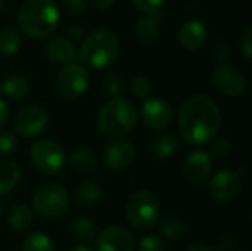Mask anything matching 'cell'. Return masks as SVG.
Returning <instances> with one entry per match:
<instances>
[{"instance_id": "1", "label": "cell", "mask_w": 252, "mask_h": 251, "mask_svg": "<svg viewBox=\"0 0 252 251\" xmlns=\"http://www.w3.org/2000/svg\"><path fill=\"white\" fill-rule=\"evenodd\" d=\"M221 124L217 102L207 95L189 96L179 112V130L189 145H202L214 139Z\"/></svg>"}, {"instance_id": "2", "label": "cell", "mask_w": 252, "mask_h": 251, "mask_svg": "<svg viewBox=\"0 0 252 251\" xmlns=\"http://www.w3.org/2000/svg\"><path fill=\"white\" fill-rule=\"evenodd\" d=\"M59 19L61 12L55 0H25L18 12L19 30L34 40L50 36Z\"/></svg>"}, {"instance_id": "3", "label": "cell", "mask_w": 252, "mask_h": 251, "mask_svg": "<svg viewBox=\"0 0 252 251\" xmlns=\"http://www.w3.org/2000/svg\"><path fill=\"white\" fill-rule=\"evenodd\" d=\"M97 129L106 138H123L137 124V111L131 102L123 98H112L97 112Z\"/></svg>"}, {"instance_id": "4", "label": "cell", "mask_w": 252, "mask_h": 251, "mask_svg": "<svg viewBox=\"0 0 252 251\" xmlns=\"http://www.w3.org/2000/svg\"><path fill=\"white\" fill-rule=\"evenodd\" d=\"M120 53V40L109 28L92 31L80 47V58L93 68H106L114 64Z\"/></svg>"}, {"instance_id": "5", "label": "cell", "mask_w": 252, "mask_h": 251, "mask_svg": "<svg viewBox=\"0 0 252 251\" xmlns=\"http://www.w3.org/2000/svg\"><path fill=\"white\" fill-rule=\"evenodd\" d=\"M126 216L131 226L142 231L152 229L159 220L158 198L145 189L131 194L126 204Z\"/></svg>"}, {"instance_id": "6", "label": "cell", "mask_w": 252, "mask_h": 251, "mask_svg": "<svg viewBox=\"0 0 252 251\" xmlns=\"http://www.w3.org/2000/svg\"><path fill=\"white\" fill-rule=\"evenodd\" d=\"M69 204L66 189L59 183H46L37 189L32 198V207L44 219H55L65 213Z\"/></svg>"}, {"instance_id": "7", "label": "cell", "mask_w": 252, "mask_h": 251, "mask_svg": "<svg viewBox=\"0 0 252 251\" xmlns=\"http://www.w3.org/2000/svg\"><path fill=\"white\" fill-rule=\"evenodd\" d=\"M32 164L44 175H56L65 164L63 148L50 139H40L31 146Z\"/></svg>"}, {"instance_id": "8", "label": "cell", "mask_w": 252, "mask_h": 251, "mask_svg": "<svg viewBox=\"0 0 252 251\" xmlns=\"http://www.w3.org/2000/svg\"><path fill=\"white\" fill-rule=\"evenodd\" d=\"M90 74L86 67L80 64H66L58 74V90L65 99L80 98L89 87Z\"/></svg>"}, {"instance_id": "9", "label": "cell", "mask_w": 252, "mask_h": 251, "mask_svg": "<svg viewBox=\"0 0 252 251\" xmlns=\"http://www.w3.org/2000/svg\"><path fill=\"white\" fill-rule=\"evenodd\" d=\"M244 170H220L210 182L211 198L219 204L230 203L241 191Z\"/></svg>"}, {"instance_id": "10", "label": "cell", "mask_w": 252, "mask_h": 251, "mask_svg": "<svg viewBox=\"0 0 252 251\" xmlns=\"http://www.w3.org/2000/svg\"><path fill=\"white\" fill-rule=\"evenodd\" d=\"M49 126L47 112L37 105H27L18 111L15 117V129L24 138H35Z\"/></svg>"}, {"instance_id": "11", "label": "cell", "mask_w": 252, "mask_h": 251, "mask_svg": "<svg viewBox=\"0 0 252 251\" xmlns=\"http://www.w3.org/2000/svg\"><path fill=\"white\" fill-rule=\"evenodd\" d=\"M214 87L226 96H241L248 86L245 74L235 65L223 64L213 72Z\"/></svg>"}, {"instance_id": "12", "label": "cell", "mask_w": 252, "mask_h": 251, "mask_svg": "<svg viewBox=\"0 0 252 251\" xmlns=\"http://www.w3.org/2000/svg\"><path fill=\"white\" fill-rule=\"evenodd\" d=\"M140 118L152 130H164L173 121V107L161 98H146L140 108Z\"/></svg>"}, {"instance_id": "13", "label": "cell", "mask_w": 252, "mask_h": 251, "mask_svg": "<svg viewBox=\"0 0 252 251\" xmlns=\"http://www.w3.org/2000/svg\"><path fill=\"white\" fill-rule=\"evenodd\" d=\"M211 173V155L205 151L190 152L182 166V176L190 185L204 183Z\"/></svg>"}, {"instance_id": "14", "label": "cell", "mask_w": 252, "mask_h": 251, "mask_svg": "<svg viewBox=\"0 0 252 251\" xmlns=\"http://www.w3.org/2000/svg\"><path fill=\"white\" fill-rule=\"evenodd\" d=\"M97 251H134L136 241L131 232L123 226H109L96 240Z\"/></svg>"}, {"instance_id": "15", "label": "cell", "mask_w": 252, "mask_h": 251, "mask_svg": "<svg viewBox=\"0 0 252 251\" xmlns=\"http://www.w3.org/2000/svg\"><path fill=\"white\" fill-rule=\"evenodd\" d=\"M136 160V148L128 141H117L103 151V161L108 169L121 172L128 169Z\"/></svg>"}, {"instance_id": "16", "label": "cell", "mask_w": 252, "mask_h": 251, "mask_svg": "<svg viewBox=\"0 0 252 251\" xmlns=\"http://www.w3.org/2000/svg\"><path fill=\"white\" fill-rule=\"evenodd\" d=\"M177 40L180 46L189 52L199 50L205 46L208 40V28L204 22L198 19H189L180 25Z\"/></svg>"}, {"instance_id": "17", "label": "cell", "mask_w": 252, "mask_h": 251, "mask_svg": "<svg viewBox=\"0 0 252 251\" xmlns=\"http://www.w3.org/2000/svg\"><path fill=\"white\" fill-rule=\"evenodd\" d=\"M46 56L56 64H72L77 59L74 43L65 37H53L46 44Z\"/></svg>"}, {"instance_id": "18", "label": "cell", "mask_w": 252, "mask_h": 251, "mask_svg": "<svg viewBox=\"0 0 252 251\" xmlns=\"http://www.w3.org/2000/svg\"><path fill=\"white\" fill-rule=\"evenodd\" d=\"M164 22V13L157 12L152 15H145L136 22V37L142 43H154L161 31V25Z\"/></svg>"}, {"instance_id": "19", "label": "cell", "mask_w": 252, "mask_h": 251, "mask_svg": "<svg viewBox=\"0 0 252 251\" xmlns=\"http://www.w3.org/2000/svg\"><path fill=\"white\" fill-rule=\"evenodd\" d=\"M179 149V139L174 135H161L152 139L149 143V152L154 158L167 160L171 158Z\"/></svg>"}, {"instance_id": "20", "label": "cell", "mask_w": 252, "mask_h": 251, "mask_svg": "<svg viewBox=\"0 0 252 251\" xmlns=\"http://www.w3.org/2000/svg\"><path fill=\"white\" fill-rule=\"evenodd\" d=\"M19 167L15 161L7 158H0V195H4L18 185L19 182Z\"/></svg>"}, {"instance_id": "21", "label": "cell", "mask_w": 252, "mask_h": 251, "mask_svg": "<svg viewBox=\"0 0 252 251\" xmlns=\"http://www.w3.org/2000/svg\"><path fill=\"white\" fill-rule=\"evenodd\" d=\"M28 90H30L28 81L22 75H18V74L7 75L0 84V92L12 101H19L25 98Z\"/></svg>"}, {"instance_id": "22", "label": "cell", "mask_w": 252, "mask_h": 251, "mask_svg": "<svg viewBox=\"0 0 252 251\" xmlns=\"http://www.w3.org/2000/svg\"><path fill=\"white\" fill-rule=\"evenodd\" d=\"M100 197H102V186L94 180L81 182L74 192L75 203L80 206H93L100 200Z\"/></svg>"}, {"instance_id": "23", "label": "cell", "mask_w": 252, "mask_h": 251, "mask_svg": "<svg viewBox=\"0 0 252 251\" xmlns=\"http://www.w3.org/2000/svg\"><path fill=\"white\" fill-rule=\"evenodd\" d=\"M22 46V36L16 28L6 27L0 30V55L13 56Z\"/></svg>"}, {"instance_id": "24", "label": "cell", "mask_w": 252, "mask_h": 251, "mask_svg": "<svg viewBox=\"0 0 252 251\" xmlns=\"http://www.w3.org/2000/svg\"><path fill=\"white\" fill-rule=\"evenodd\" d=\"M32 212L24 206V204H18L15 206L7 216V222L10 225V228L16 232H24L27 229L31 228L32 225Z\"/></svg>"}, {"instance_id": "25", "label": "cell", "mask_w": 252, "mask_h": 251, "mask_svg": "<svg viewBox=\"0 0 252 251\" xmlns=\"http://www.w3.org/2000/svg\"><path fill=\"white\" fill-rule=\"evenodd\" d=\"M71 232L81 243H90L97 235L96 225L89 217H77L75 220H72V223H71Z\"/></svg>"}, {"instance_id": "26", "label": "cell", "mask_w": 252, "mask_h": 251, "mask_svg": "<svg viewBox=\"0 0 252 251\" xmlns=\"http://www.w3.org/2000/svg\"><path fill=\"white\" fill-rule=\"evenodd\" d=\"M96 164V157L93 154V151L86 149V148H80V149H74L69 155V166L75 170V172H87L92 170Z\"/></svg>"}, {"instance_id": "27", "label": "cell", "mask_w": 252, "mask_h": 251, "mask_svg": "<svg viewBox=\"0 0 252 251\" xmlns=\"http://www.w3.org/2000/svg\"><path fill=\"white\" fill-rule=\"evenodd\" d=\"M22 251H56L55 243L52 238L41 232L30 234L24 243H22Z\"/></svg>"}, {"instance_id": "28", "label": "cell", "mask_w": 252, "mask_h": 251, "mask_svg": "<svg viewBox=\"0 0 252 251\" xmlns=\"http://www.w3.org/2000/svg\"><path fill=\"white\" fill-rule=\"evenodd\" d=\"M161 232L165 238L168 240H177L180 238L182 235H185L188 226H186V222L177 216H168L165 217L162 222H161Z\"/></svg>"}, {"instance_id": "29", "label": "cell", "mask_w": 252, "mask_h": 251, "mask_svg": "<svg viewBox=\"0 0 252 251\" xmlns=\"http://www.w3.org/2000/svg\"><path fill=\"white\" fill-rule=\"evenodd\" d=\"M102 87H103L106 95L114 96V98H120V95L124 92V81H123L121 75H118L117 72H108L103 77Z\"/></svg>"}, {"instance_id": "30", "label": "cell", "mask_w": 252, "mask_h": 251, "mask_svg": "<svg viewBox=\"0 0 252 251\" xmlns=\"http://www.w3.org/2000/svg\"><path fill=\"white\" fill-rule=\"evenodd\" d=\"M130 90L131 93L139 98V99H146L149 98L151 92H152V86H151V81L143 77V75H136L131 83H130Z\"/></svg>"}, {"instance_id": "31", "label": "cell", "mask_w": 252, "mask_h": 251, "mask_svg": "<svg viewBox=\"0 0 252 251\" xmlns=\"http://www.w3.org/2000/svg\"><path fill=\"white\" fill-rule=\"evenodd\" d=\"M18 146V138L10 130L0 132V155H7Z\"/></svg>"}, {"instance_id": "32", "label": "cell", "mask_w": 252, "mask_h": 251, "mask_svg": "<svg viewBox=\"0 0 252 251\" xmlns=\"http://www.w3.org/2000/svg\"><path fill=\"white\" fill-rule=\"evenodd\" d=\"M131 1L139 12L145 15H152V13L161 12V7L164 6L167 0H131Z\"/></svg>"}, {"instance_id": "33", "label": "cell", "mask_w": 252, "mask_h": 251, "mask_svg": "<svg viewBox=\"0 0 252 251\" xmlns=\"http://www.w3.org/2000/svg\"><path fill=\"white\" fill-rule=\"evenodd\" d=\"M139 251H167L165 241L158 235H148L142 238L139 244Z\"/></svg>"}, {"instance_id": "34", "label": "cell", "mask_w": 252, "mask_h": 251, "mask_svg": "<svg viewBox=\"0 0 252 251\" xmlns=\"http://www.w3.org/2000/svg\"><path fill=\"white\" fill-rule=\"evenodd\" d=\"M230 146H232L230 139H226V138L214 139L211 146H210V154L213 157H216V158H221V157H224L230 151Z\"/></svg>"}, {"instance_id": "35", "label": "cell", "mask_w": 252, "mask_h": 251, "mask_svg": "<svg viewBox=\"0 0 252 251\" xmlns=\"http://www.w3.org/2000/svg\"><path fill=\"white\" fill-rule=\"evenodd\" d=\"M213 55L216 58V61L219 62H226L229 58H230V46L224 41V40H220L214 44L213 47Z\"/></svg>"}, {"instance_id": "36", "label": "cell", "mask_w": 252, "mask_h": 251, "mask_svg": "<svg viewBox=\"0 0 252 251\" xmlns=\"http://www.w3.org/2000/svg\"><path fill=\"white\" fill-rule=\"evenodd\" d=\"M241 50H242L244 56H245L248 61H251V58H252V28L251 27H248V28L242 33V36H241Z\"/></svg>"}, {"instance_id": "37", "label": "cell", "mask_w": 252, "mask_h": 251, "mask_svg": "<svg viewBox=\"0 0 252 251\" xmlns=\"http://www.w3.org/2000/svg\"><path fill=\"white\" fill-rule=\"evenodd\" d=\"M63 9L71 15H80L86 9V0H62Z\"/></svg>"}, {"instance_id": "38", "label": "cell", "mask_w": 252, "mask_h": 251, "mask_svg": "<svg viewBox=\"0 0 252 251\" xmlns=\"http://www.w3.org/2000/svg\"><path fill=\"white\" fill-rule=\"evenodd\" d=\"M217 246H219V251L232 250L236 246V237L232 232H224L223 235H220V238L217 240Z\"/></svg>"}, {"instance_id": "39", "label": "cell", "mask_w": 252, "mask_h": 251, "mask_svg": "<svg viewBox=\"0 0 252 251\" xmlns=\"http://www.w3.org/2000/svg\"><path fill=\"white\" fill-rule=\"evenodd\" d=\"M7 120H9V107L4 102V99L0 98V130L4 127Z\"/></svg>"}, {"instance_id": "40", "label": "cell", "mask_w": 252, "mask_h": 251, "mask_svg": "<svg viewBox=\"0 0 252 251\" xmlns=\"http://www.w3.org/2000/svg\"><path fill=\"white\" fill-rule=\"evenodd\" d=\"M92 3H93V6H94L96 9H99V10H106V9H109V7L115 3V0H92Z\"/></svg>"}, {"instance_id": "41", "label": "cell", "mask_w": 252, "mask_h": 251, "mask_svg": "<svg viewBox=\"0 0 252 251\" xmlns=\"http://www.w3.org/2000/svg\"><path fill=\"white\" fill-rule=\"evenodd\" d=\"M188 251H219L216 250V249H213V247H210V246H192V247H189Z\"/></svg>"}, {"instance_id": "42", "label": "cell", "mask_w": 252, "mask_h": 251, "mask_svg": "<svg viewBox=\"0 0 252 251\" xmlns=\"http://www.w3.org/2000/svg\"><path fill=\"white\" fill-rule=\"evenodd\" d=\"M69 34L74 36L75 38H78L83 34V28L81 27H69Z\"/></svg>"}, {"instance_id": "43", "label": "cell", "mask_w": 252, "mask_h": 251, "mask_svg": "<svg viewBox=\"0 0 252 251\" xmlns=\"http://www.w3.org/2000/svg\"><path fill=\"white\" fill-rule=\"evenodd\" d=\"M69 251H94L92 247H89L87 244H80V246H74Z\"/></svg>"}, {"instance_id": "44", "label": "cell", "mask_w": 252, "mask_h": 251, "mask_svg": "<svg viewBox=\"0 0 252 251\" xmlns=\"http://www.w3.org/2000/svg\"><path fill=\"white\" fill-rule=\"evenodd\" d=\"M3 6H4V1H3V0H0V12L3 10Z\"/></svg>"}, {"instance_id": "45", "label": "cell", "mask_w": 252, "mask_h": 251, "mask_svg": "<svg viewBox=\"0 0 252 251\" xmlns=\"http://www.w3.org/2000/svg\"><path fill=\"white\" fill-rule=\"evenodd\" d=\"M0 216H1V206H0Z\"/></svg>"}]
</instances>
